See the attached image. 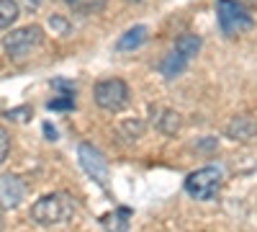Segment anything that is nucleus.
Wrapping results in <instances>:
<instances>
[{"instance_id": "nucleus-8", "label": "nucleus", "mask_w": 257, "mask_h": 232, "mask_svg": "<svg viewBox=\"0 0 257 232\" xmlns=\"http://www.w3.org/2000/svg\"><path fill=\"white\" fill-rule=\"evenodd\" d=\"M226 137L234 139V142H249L252 137H257V119L249 116V114L234 116L226 124Z\"/></svg>"}, {"instance_id": "nucleus-15", "label": "nucleus", "mask_w": 257, "mask_h": 232, "mask_svg": "<svg viewBox=\"0 0 257 232\" xmlns=\"http://www.w3.org/2000/svg\"><path fill=\"white\" fill-rule=\"evenodd\" d=\"M128 209H116L113 214H105L103 217V224L108 227V232H126L128 227Z\"/></svg>"}, {"instance_id": "nucleus-4", "label": "nucleus", "mask_w": 257, "mask_h": 232, "mask_svg": "<svg viewBox=\"0 0 257 232\" xmlns=\"http://www.w3.org/2000/svg\"><path fill=\"white\" fill-rule=\"evenodd\" d=\"M183 186H185V194L193 196L196 201H208V199L216 196L219 188H221V171L213 165H206L201 171L190 173Z\"/></svg>"}, {"instance_id": "nucleus-11", "label": "nucleus", "mask_w": 257, "mask_h": 232, "mask_svg": "<svg viewBox=\"0 0 257 232\" xmlns=\"http://www.w3.org/2000/svg\"><path fill=\"white\" fill-rule=\"evenodd\" d=\"M185 67H188V59L180 54V52H167L165 54V59L160 62V72L167 78V80H173V78H180L183 72H185Z\"/></svg>"}, {"instance_id": "nucleus-14", "label": "nucleus", "mask_w": 257, "mask_h": 232, "mask_svg": "<svg viewBox=\"0 0 257 232\" xmlns=\"http://www.w3.org/2000/svg\"><path fill=\"white\" fill-rule=\"evenodd\" d=\"M70 3V8L75 11V13H80V16H95V13H100L103 8H105V3L108 0H67Z\"/></svg>"}, {"instance_id": "nucleus-20", "label": "nucleus", "mask_w": 257, "mask_h": 232, "mask_svg": "<svg viewBox=\"0 0 257 232\" xmlns=\"http://www.w3.org/2000/svg\"><path fill=\"white\" fill-rule=\"evenodd\" d=\"M132 3H142V0H132Z\"/></svg>"}, {"instance_id": "nucleus-19", "label": "nucleus", "mask_w": 257, "mask_h": 232, "mask_svg": "<svg viewBox=\"0 0 257 232\" xmlns=\"http://www.w3.org/2000/svg\"><path fill=\"white\" fill-rule=\"evenodd\" d=\"M244 3H257V0H244Z\"/></svg>"}, {"instance_id": "nucleus-6", "label": "nucleus", "mask_w": 257, "mask_h": 232, "mask_svg": "<svg viewBox=\"0 0 257 232\" xmlns=\"http://www.w3.org/2000/svg\"><path fill=\"white\" fill-rule=\"evenodd\" d=\"M77 158H80V165L82 171L88 173L98 186H105L108 183V160L103 158V152L93 144H80L77 147Z\"/></svg>"}, {"instance_id": "nucleus-13", "label": "nucleus", "mask_w": 257, "mask_h": 232, "mask_svg": "<svg viewBox=\"0 0 257 232\" xmlns=\"http://www.w3.org/2000/svg\"><path fill=\"white\" fill-rule=\"evenodd\" d=\"M21 16V8L16 0H0V31L3 29H11Z\"/></svg>"}, {"instance_id": "nucleus-7", "label": "nucleus", "mask_w": 257, "mask_h": 232, "mask_svg": "<svg viewBox=\"0 0 257 232\" xmlns=\"http://www.w3.org/2000/svg\"><path fill=\"white\" fill-rule=\"evenodd\" d=\"M26 196V186L18 176H3L0 178V206L16 209Z\"/></svg>"}, {"instance_id": "nucleus-10", "label": "nucleus", "mask_w": 257, "mask_h": 232, "mask_svg": "<svg viewBox=\"0 0 257 232\" xmlns=\"http://www.w3.org/2000/svg\"><path fill=\"white\" fill-rule=\"evenodd\" d=\"M147 41V26H132L116 41V52H134Z\"/></svg>"}, {"instance_id": "nucleus-18", "label": "nucleus", "mask_w": 257, "mask_h": 232, "mask_svg": "<svg viewBox=\"0 0 257 232\" xmlns=\"http://www.w3.org/2000/svg\"><path fill=\"white\" fill-rule=\"evenodd\" d=\"M26 6H29V8H39L41 0H26Z\"/></svg>"}, {"instance_id": "nucleus-17", "label": "nucleus", "mask_w": 257, "mask_h": 232, "mask_svg": "<svg viewBox=\"0 0 257 232\" xmlns=\"http://www.w3.org/2000/svg\"><path fill=\"white\" fill-rule=\"evenodd\" d=\"M8 152H11V137H8V132L3 129V126H0V165L6 163Z\"/></svg>"}, {"instance_id": "nucleus-5", "label": "nucleus", "mask_w": 257, "mask_h": 232, "mask_svg": "<svg viewBox=\"0 0 257 232\" xmlns=\"http://www.w3.org/2000/svg\"><path fill=\"white\" fill-rule=\"evenodd\" d=\"M41 41H44V29L41 26H24V29L11 31L3 39V49L8 52L11 59H24L36 47H41Z\"/></svg>"}, {"instance_id": "nucleus-1", "label": "nucleus", "mask_w": 257, "mask_h": 232, "mask_svg": "<svg viewBox=\"0 0 257 232\" xmlns=\"http://www.w3.org/2000/svg\"><path fill=\"white\" fill-rule=\"evenodd\" d=\"M75 199L70 194H64V191H57V194H47V196H41L39 201L31 204V219L36 224H62V222H67L72 219L75 214Z\"/></svg>"}, {"instance_id": "nucleus-2", "label": "nucleus", "mask_w": 257, "mask_h": 232, "mask_svg": "<svg viewBox=\"0 0 257 232\" xmlns=\"http://www.w3.org/2000/svg\"><path fill=\"white\" fill-rule=\"evenodd\" d=\"M216 18H219V29L224 36H237L254 26V18L244 8L242 0H219Z\"/></svg>"}, {"instance_id": "nucleus-16", "label": "nucleus", "mask_w": 257, "mask_h": 232, "mask_svg": "<svg viewBox=\"0 0 257 232\" xmlns=\"http://www.w3.org/2000/svg\"><path fill=\"white\" fill-rule=\"evenodd\" d=\"M49 109H54V111H62V109H75V96H62V98L49 101Z\"/></svg>"}, {"instance_id": "nucleus-3", "label": "nucleus", "mask_w": 257, "mask_h": 232, "mask_svg": "<svg viewBox=\"0 0 257 232\" xmlns=\"http://www.w3.org/2000/svg\"><path fill=\"white\" fill-rule=\"evenodd\" d=\"M93 98H95V103L103 111L118 114V111H123L128 106V101H132V91H128V86L121 78H105V80L95 83Z\"/></svg>"}, {"instance_id": "nucleus-9", "label": "nucleus", "mask_w": 257, "mask_h": 232, "mask_svg": "<svg viewBox=\"0 0 257 232\" xmlns=\"http://www.w3.org/2000/svg\"><path fill=\"white\" fill-rule=\"evenodd\" d=\"M149 114H152V124L162 134H175L180 129V114L173 109H165V106H149Z\"/></svg>"}, {"instance_id": "nucleus-12", "label": "nucleus", "mask_w": 257, "mask_h": 232, "mask_svg": "<svg viewBox=\"0 0 257 232\" xmlns=\"http://www.w3.org/2000/svg\"><path fill=\"white\" fill-rule=\"evenodd\" d=\"M175 52H180V54L190 62L193 57L201 52V36H196V34H183V36H178V41H175Z\"/></svg>"}]
</instances>
